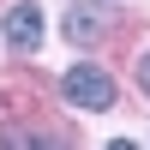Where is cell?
<instances>
[{"label": "cell", "mask_w": 150, "mask_h": 150, "mask_svg": "<svg viewBox=\"0 0 150 150\" xmlns=\"http://www.w3.org/2000/svg\"><path fill=\"white\" fill-rule=\"evenodd\" d=\"M60 90H66L72 108H108L114 102V78H108L102 66H72L66 78H60Z\"/></svg>", "instance_id": "obj_1"}, {"label": "cell", "mask_w": 150, "mask_h": 150, "mask_svg": "<svg viewBox=\"0 0 150 150\" xmlns=\"http://www.w3.org/2000/svg\"><path fill=\"white\" fill-rule=\"evenodd\" d=\"M6 42L18 48V54H30V48L42 42V12H36L30 0H18V6L6 12Z\"/></svg>", "instance_id": "obj_2"}, {"label": "cell", "mask_w": 150, "mask_h": 150, "mask_svg": "<svg viewBox=\"0 0 150 150\" xmlns=\"http://www.w3.org/2000/svg\"><path fill=\"white\" fill-rule=\"evenodd\" d=\"M138 84H144V90H150V54L138 60Z\"/></svg>", "instance_id": "obj_4"}, {"label": "cell", "mask_w": 150, "mask_h": 150, "mask_svg": "<svg viewBox=\"0 0 150 150\" xmlns=\"http://www.w3.org/2000/svg\"><path fill=\"white\" fill-rule=\"evenodd\" d=\"M66 36L72 42H96L102 36V6H72L66 12Z\"/></svg>", "instance_id": "obj_3"}]
</instances>
